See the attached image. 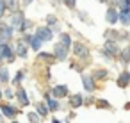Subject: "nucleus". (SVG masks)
<instances>
[{
	"label": "nucleus",
	"instance_id": "13",
	"mask_svg": "<svg viewBox=\"0 0 130 123\" xmlns=\"http://www.w3.org/2000/svg\"><path fill=\"white\" fill-rule=\"evenodd\" d=\"M45 102H46V107H48V111L50 112H57L59 109H61V103H59V98H55V96H46L45 98Z\"/></svg>",
	"mask_w": 130,
	"mask_h": 123
},
{
	"label": "nucleus",
	"instance_id": "22",
	"mask_svg": "<svg viewBox=\"0 0 130 123\" xmlns=\"http://www.w3.org/2000/svg\"><path fill=\"white\" fill-rule=\"evenodd\" d=\"M118 20H119V13L110 7V9L107 11V22H109V23H116Z\"/></svg>",
	"mask_w": 130,
	"mask_h": 123
},
{
	"label": "nucleus",
	"instance_id": "16",
	"mask_svg": "<svg viewBox=\"0 0 130 123\" xmlns=\"http://www.w3.org/2000/svg\"><path fill=\"white\" fill-rule=\"evenodd\" d=\"M2 95H4V100H14V87L11 84H4L2 86Z\"/></svg>",
	"mask_w": 130,
	"mask_h": 123
},
{
	"label": "nucleus",
	"instance_id": "11",
	"mask_svg": "<svg viewBox=\"0 0 130 123\" xmlns=\"http://www.w3.org/2000/svg\"><path fill=\"white\" fill-rule=\"evenodd\" d=\"M0 82L2 84H9L11 82V71H9V64L7 63L0 64Z\"/></svg>",
	"mask_w": 130,
	"mask_h": 123
},
{
	"label": "nucleus",
	"instance_id": "23",
	"mask_svg": "<svg viewBox=\"0 0 130 123\" xmlns=\"http://www.w3.org/2000/svg\"><path fill=\"white\" fill-rule=\"evenodd\" d=\"M82 103H84L82 95H71V96H70V105H71V107H80Z\"/></svg>",
	"mask_w": 130,
	"mask_h": 123
},
{
	"label": "nucleus",
	"instance_id": "27",
	"mask_svg": "<svg viewBox=\"0 0 130 123\" xmlns=\"http://www.w3.org/2000/svg\"><path fill=\"white\" fill-rule=\"evenodd\" d=\"M119 22L123 25H130V13L128 11H121L119 13Z\"/></svg>",
	"mask_w": 130,
	"mask_h": 123
},
{
	"label": "nucleus",
	"instance_id": "21",
	"mask_svg": "<svg viewBox=\"0 0 130 123\" xmlns=\"http://www.w3.org/2000/svg\"><path fill=\"white\" fill-rule=\"evenodd\" d=\"M82 84H84V89H86V91H93V89H94V80H93L89 75H84V77H82Z\"/></svg>",
	"mask_w": 130,
	"mask_h": 123
},
{
	"label": "nucleus",
	"instance_id": "24",
	"mask_svg": "<svg viewBox=\"0 0 130 123\" xmlns=\"http://www.w3.org/2000/svg\"><path fill=\"white\" fill-rule=\"evenodd\" d=\"M30 29H34V22H32V20H29V18H25V22H23V25L20 27V30H18V34H23V32H29Z\"/></svg>",
	"mask_w": 130,
	"mask_h": 123
},
{
	"label": "nucleus",
	"instance_id": "31",
	"mask_svg": "<svg viewBox=\"0 0 130 123\" xmlns=\"http://www.w3.org/2000/svg\"><path fill=\"white\" fill-rule=\"evenodd\" d=\"M75 2H77V0H62V4H64L68 9H75V6H77Z\"/></svg>",
	"mask_w": 130,
	"mask_h": 123
},
{
	"label": "nucleus",
	"instance_id": "1",
	"mask_svg": "<svg viewBox=\"0 0 130 123\" xmlns=\"http://www.w3.org/2000/svg\"><path fill=\"white\" fill-rule=\"evenodd\" d=\"M0 112H2L4 119L14 121L22 114V107H18L16 103H13V100H0Z\"/></svg>",
	"mask_w": 130,
	"mask_h": 123
},
{
	"label": "nucleus",
	"instance_id": "36",
	"mask_svg": "<svg viewBox=\"0 0 130 123\" xmlns=\"http://www.w3.org/2000/svg\"><path fill=\"white\" fill-rule=\"evenodd\" d=\"M2 86H4V84H2V82H0V87H2Z\"/></svg>",
	"mask_w": 130,
	"mask_h": 123
},
{
	"label": "nucleus",
	"instance_id": "19",
	"mask_svg": "<svg viewBox=\"0 0 130 123\" xmlns=\"http://www.w3.org/2000/svg\"><path fill=\"white\" fill-rule=\"evenodd\" d=\"M6 7H7V13H13L22 7V2L20 0H6Z\"/></svg>",
	"mask_w": 130,
	"mask_h": 123
},
{
	"label": "nucleus",
	"instance_id": "15",
	"mask_svg": "<svg viewBox=\"0 0 130 123\" xmlns=\"http://www.w3.org/2000/svg\"><path fill=\"white\" fill-rule=\"evenodd\" d=\"M27 45H29V48H30V50H34V52H39V50H41V47H43V41H41V39H39L36 34H32Z\"/></svg>",
	"mask_w": 130,
	"mask_h": 123
},
{
	"label": "nucleus",
	"instance_id": "5",
	"mask_svg": "<svg viewBox=\"0 0 130 123\" xmlns=\"http://www.w3.org/2000/svg\"><path fill=\"white\" fill-rule=\"evenodd\" d=\"M16 30L9 25L7 20H0V41H13Z\"/></svg>",
	"mask_w": 130,
	"mask_h": 123
},
{
	"label": "nucleus",
	"instance_id": "8",
	"mask_svg": "<svg viewBox=\"0 0 130 123\" xmlns=\"http://www.w3.org/2000/svg\"><path fill=\"white\" fill-rule=\"evenodd\" d=\"M68 52H70V48L64 47L61 41H57V43L54 45V55H55V61H66V59H68Z\"/></svg>",
	"mask_w": 130,
	"mask_h": 123
},
{
	"label": "nucleus",
	"instance_id": "34",
	"mask_svg": "<svg viewBox=\"0 0 130 123\" xmlns=\"http://www.w3.org/2000/svg\"><path fill=\"white\" fill-rule=\"evenodd\" d=\"M0 100H4V95H2V87H0Z\"/></svg>",
	"mask_w": 130,
	"mask_h": 123
},
{
	"label": "nucleus",
	"instance_id": "30",
	"mask_svg": "<svg viewBox=\"0 0 130 123\" xmlns=\"http://www.w3.org/2000/svg\"><path fill=\"white\" fill-rule=\"evenodd\" d=\"M121 57H123V61H125V63H130V47H128V48H125V50L121 52Z\"/></svg>",
	"mask_w": 130,
	"mask_h": 123
},
{
	"label": "nucleus",
	"instance_id": "12",
	"mask_svg": "<svg viewBox=\"0 0 130 123\" xmlns=\"http://www.w3.org/2000/svg\"><path fill=\"white\" fill-rule=\"evenodd\" d=\"M25 77H27V71L25 70H18L16 73H14V77H11V86L13 87H18V86H22V82L25 80Z\"/></svg>",
	"mask_w": 130,
	"mask_h": 123
},
{
	"label": "nucleus",
	"instance_id": "2",
	"mask_svg": "<svg viewBox=\"0 0 130 123\" xmlns=\"http://www.w3.org/2000/svg\"><path fill=\"white\" fill-rule=\"evenodd\" d=\"M0 55H2L4 63L13 64L16 61V54L13 48V41H0Z\"/></svg>",
	"mask_w": 130,
	"mask_h": 123
},
{
	"label": "nucleus",
	"instance_id": "17",
	"mask_svg": "<svg viewBox=\"0 0 130 123\" xmlns=\"http://www.w3.org/2000/svg\"><path fill=\"white\" fill-rule=\"evenodd\" d=\"M38 59L39 61H43V63H48V64H52V63H55V55H54V52L52 54H48V52H38Z\"/></svg>",
	"mask_w": 130,
	"mask_h": 123
},
{
	"label": "nucleus",
	"instance_id": "26",
	"mask_svg": "<svg viewBox=\"0 0 130 123\" xmlns=\"http://www.w3.org/2000/svg\"><path fill=\"white\" fill-rule=\"evenodd\" d=\"M27 121H32V123H39V121H43V118L38 114V111L34 109V111H30V112H27Z\"/></svg>",
	"mask_w": 130,
	"mask_h": 123
},
{
	"label": "nucleus",
	"instance_id": "35",
	"mask_svg": "<svg viewBox=\"0 0 130 123\" xmlns=\"http://www.w3.org/2000/svg\"><path fill=\"white\" fill-rule=\"evenodd\" d=\"M0 64H4V59H2V55H0Z\"/></svg>",
	"mask_w": 130,
	"mask_h": 123
},
{
	"label": "nucleus",
	"instance_id": "32",
	"mask_svg": "<svg viewBox=\"0 0 130 123\" xmlns=\"http://www.w3.org/2000/svg\"><path fill=\"white\" fill-rule=\"evenodd\" d=\"M103 77H107V71H105V70H98V71L94 73V79H103Z\"/></svg>",
	"mask_w": 130,
	"mask_h": 123
},
{
	"label": "nucleus",
	"instance_id": "29",
	"mask_svg": "<svg viewBox=\"0 0 130 123\" xmlns=\"http://www.w3.org/2000/svg\"><path fill=\"white\" fill-rule=\"evenodd\" d=\"M57 23H59L57 16H54V14H48V16H46V25H48V27H54V25H57Z\"/></svg>",
	"mask_w": 130,
	"mask_h": 123
},
{
	"label": "nucleus",
	"instance_id": "6",
	"mask_svg": "<svg viewBox=\"0 0 130 123\" xmlns=\"http://www.w3.org/2000/svg\"><path fill=\"white\" fill-rule=\"evenodd\" d=\"M14 102H16L18 107H27V105L30 103V98H29V93H27L25 87L18 86V87L14 89Z\"/></svg>",
	"mask_w": 130,
	"mask_h": 123
},
{
	"label": "nucleus",
	"instance_id": "20",
	"mask_svg": "<svg viewBox=\"0 0 130 123\" xmlns=\"http://www.w3.org/2000/svg\"><path fill=\"white\" fill-rule=\"evenodd\" d=\"M128 82H130V73H128V71H123V73L118 77V86H119V87H126Z\"/></svg>",
	"mask_w": 130,
	"mask_h": 123
},
{
	"label": "nucleus",
	"instance_id": "18",
	"mask_svg": "<svg viewBox=\"0 0 130 123\" xmlns=\"http://www.w3.org/2000/svg\"><path fill=\"white\" fill-rule=\"evenodd\" d=\"M34 109L38 111V114L41 116V118H45V116H48V107H46V102H36L34 103Z\"/></svg>",
	"mask_w": 130,
	"mask_h": 123
},
{
	"label": "nucleus",
	"instance_id": "3",
	"mask_svg": "<svg viewBox=\"0 0 130 123\" xmlns=\"http://www.w3.org/2000/svg\"><path fill=\"white\" fill-rule=\"evenodd\" d=\"M25 11L20 7L18 11H13V13H7V22H9V25L18 32L20 30V27L23 25V22H25Z\"/></svg>",
	"mask_w": 130,
	"mask_h": 123
},
{
	"label": "nucleus",
	"instance_id": "28",
	"mask_svg": "<svg viewBox=\"0 0 130 123\" xmlns=\"http://www.w3.org/2000/svg\"><path fill=\"white\" fill-rule=\"evenodd\" d=\"M7 18V7H6V0H0V20Z\"/></svg>",
	"mask_w": 130,
	"mask_h": 123
},
{
	"label": "nucleus",
	"instance_id": "25",
	"mask_svg": "<svg viewBox=\"0 0 130 123\" xmlns=\"http://www.w3.org/2000/svg\"><path fill=\"white\" fill-rule=\"evenodd\" d=\"M59 41H61L64 47L71 48V43H73V41H71V38H70V34H68V32H61V34H59Z\"/></svg>",
	"mask_w": 130,
	"mask_h": 123
},
{
	"label": "nucleus",
	"instance_id": "10",
	"mask_svg": "<svg viewBox=\"0 0 130 123\" xmlns=\"http://www.w3.org/2000/svg\"><path fill=\"white\" fill-rule=\"evenodd\" d=\"M50 95L55 96V98H64V96H68V86H64V84L54 86V87L50 89Z\"/></svg>",
	"mask_w": 130,
	"mask_h": 123
},
{
	"label": "nucleus",
	"instance_id": "14",
	"mask_svg": "<svg viewBox=\"0 0 130 123\" xmlns=\"http://www.w3.org/2000/svg\"><path fill=\"white\" fill-rule=\"evenodd\" d=\"M103 54H105L107 57H114V55L119 54V48L116 47L114 41H107V43H105V50H103Z\"/></svg>",
	"mask_w": 130,
	"mask_h": 123
},
{
	"label": "nucleus",
	"instance_id": "7",
	"mask_svg": "<svg viewBox=\"0 0 130 123\" xmlns=\"http://www.w3.org/2000/svg\"><path fill=\"white\" fill-rule=\"evenodd\" d=\"M34 34H36L43 43H48V41L54 39V30H52V27H48V25L36 27V29H34Z\"/></svg>",
	"mask_w": 130,
	"mask_h": 123
},
{
	"label": "nucleus",
	"instance_id": "33",
	"mask_svg": "<svg viewBox=\"0 0 130 123\" xmlns=\"http://www.w3.org/2000/svg\"><path fill=\"white\" fill-rule=\"evenodd\" d=\"M20 2H22V6H23V7H27V6H30V4H34V2H36V0H20Z\"/></svg>",
	"mask_w": 130,
	"mask_h": 123
},
{
	"label": "nucleus",
	"instance_id": "4",
	"mask_svg": "<svg viewBox=\"0 0 130 123\" xmlns=\"http://www.w3.org/2000/svg\"><path fill=\"white\" fill-rule=\"evenodd\" d=\"M13 48H14V54H16V59H23L27 61L29 59V45L23 41V39H13Z\"/></svg>",
	"mask_w": 130,
	"mask_h": 123
},
{
	"label": "nucleus",
	"instance_id": "9",
	"mask_svg": "<svg viewBox=\"0 0 130 123\" xmlns=\"http://www.w3.org/2000/svg\"><path fill=\"white\" fill-rule=\"evenodd\" d=\"M71 50H73V54H75L77 57H80V59H86V57L89 55V50H87V47H86L84 43H71Z\"/></svg>",
	"mask_w": 130,
	"mask_h": 123
}]
</instances>
